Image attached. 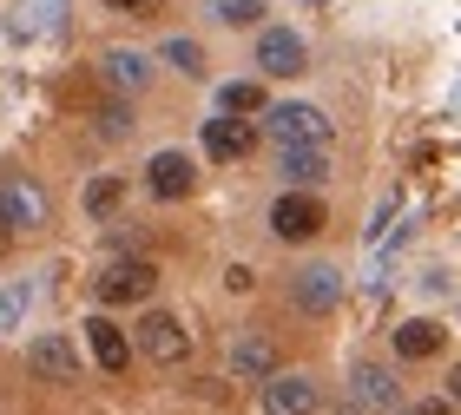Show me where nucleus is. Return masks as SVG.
Wrapping results in <instances>:
<instances>
[{"mask_svg":"<svg viewBox=\"0 0 461 415\" xmlns=\"http://www.w3.org/2000/svg\"><path fill=\"white\" fill-rule=\"evenodd\" d=\"M277 152H284V178H297V185L330 178V145H277Z\"/></svg>","mask_w":461,"mask_h":415,"instance_id":"nucleus-14","label":"nucleus"},{"mask_svg":"<svg viewBox=\"0 0 461 415\" xmlns=\"http://www.w3.org/2000/svg\"><path fill=\"white\" fill-rule=\"evenodd\" d=\"M258 14H264V0H212V20H224V27H250Z\"/></svg>","mask_w":461,"mask_h":415,"instance_id":"nucleus-19","label":"nucleus"},{"mask_svg":"<svg viewBox=\"0 0 461 415\" xmlns=\"http://www.w3.org/2000/svg\"><path fill=\"white\" fill-rule=\"evenodd\" d=\"M297 303L310 310V317H330V310L343 303V277L330 271V264H310V271L297 277Z\"/></svg>","mask_w":461,"mask_h":415,"instance_id":"nucleus-9","label":"nucleus"},{"mask_svg":"<svg viewBox=\"0 0 461 415\" xmlns=\"http://www.w3.org/2000/svg\"><path fill=\"white\" fill-rule=\"evenodd\" d=\"M317 383L310 376H284V369H270L264 376V415H317Z\"/></svg>","mask_w":461,"mask_h":415,"instance_id":"nucleus-5","label":"nucleus"},{"mask_svg":"<svg viewBox=\"0 0 461 415\" xmlns=\"http://www.w3.org/2000/svg\"><path fill=\"white\" fill-rule=\"evenodd\" d=\"M119 204H125V178L106 172V178H93V185H86V212H93V218H113Z\"/></svg>","mask_w":461,"mask_h":415,"instance_id":"nucleus-18","label":"nucleus"},{"mask_svg":"<svg viewBox=\"0 0 461 415\" xmlns=\"http://www.w3.org/2000/svg\"><path fill=\"white\" fill-rule=\"evenodd\" d=\"M106 79H113L119 93H139L152 73H145V59H139V53H106Z\"/></svg>","mask_w":461,"mask_h":415,"instance_id":"nucleus-17","label":"nucleus"},{"mask_svg":"<svg viewBox=\"0 0 461 415\" xmlns=\"http://www.w3.org/2000/svg\"><path fill=\"white\" fill-rule=\"evenodd\" d=\"M86 343H93V356H99V369H106V376H125L132 343H125V329H119L113 317H93V323H86Z\"/></svg>","mask_w":461,"mask_h":415,"instance_id":"nucleus-10","label":"nucleus"},{"mask_svg":"<svg viewBox=\"0 0 461 415\" xmlns=\"http://www.w3.org/2000/svg\"><path fill=\"white\" fill-rule=\"evenodd\" d=\"M356 402H363V409H375V415H395V409H402V389H395V376H389V369L363 363V369H356Z\"/></svg>","mask_w":461,"mask_h":415,"instance_id":"nucleus-11","label":"nucleus"},{"mask_svg":"<svg viewBox=\"0 0 461 415\" xmlns=\"http://www.w3.org/2000/svg\"><path fill=\"white\" fill-rule=\"evenodd\" d=\"M99 119H106V126H99V132H106V139H119V132H132V113H125V106H106V113H99Z\"/></svg>","mask_w":461,"mask_h":415,"instance_id":"nucleus-22","label":"nucleus"},{"mask_svg":"<svg viewBox=\"0 0 461 415\" xmlns=\"http://www.w3.org/2000/svg\"><path fill=\"white\" fill-rule=\"evenodd\" d=\"M192 158H185V152H158L152 158V192L158 198H185V192H192Z\"/></svg>","mask_w":461,"mask_h":415,"instance_id":"nucleus-15","label":"nucleus"},{"mask_svg":"<svg viewBox=\"0 0 461 415\" xmlns=\"http://www.w3.org/2000/svg\"><path fill=\"white\" fill-rule=\"evenodd\" d=\"M270 132H277V145H330V119L317 106H277Z\"/></svg>","mask_w":461,"mask_h":415,"instance_id":"nucleus-6","label":"nucleus"},{"mask_svg":"<svg viewBox=\"0 0 461 415\" xmlns=\"http://www.w3.org/2000/svg\"><path fill=\"white\" fill-rule=\"evenodd\" d=\"M14 310H20V297H0V323H7V317H14Z\"/></svg>","mask_w":461,"mask_h":415,"instance_id":"nucleus-26","label":"nucleus"},{"mask_svg":"<svg viewBox=\"0 0 461 415\" xmlns=\"http://www.w3.org/2000/svg\"><path fill=\"white\" fill-rule=\"evenodd\" d=\"M106 7H119V14H152V0H106Z\"/></svg>","mask_w":461,"mask_h":415,"instance_id":"nucleus-23","label":"nucleus"},{"mask_svg":"<svg viewBox=\"0 0 461 415\" xmlns=\"http://www.w3.org/2000/svg\"><path fill=\"white\" fill-rule=\"evenodd\" d=\"M7 251H14V224L0 218V257H7Z\"/></svg>","mask_w":461,"mask_h":415,"instance_id":"nucleus-25","label":"nucleus"},{"mask_svg":"<svg viewBox=\"0 0 461 415\" xmlns=\"http://www.w3.org/2000/svg\"><path fill=\"white\" fill-rule=\"evenodd\" d=\"M152 290H158V271L145 257H125V264H113V271L99 277V303H106V310L113 303H145Z\"/></svg>","mask_w":461,"mask_h":415,"instance_id":"nucleus-4","label":"nucleus"},{"mask_svg":"<svg viewBox=\"0 0 461 415\" xmlns=\"http://www.w3.org/2000/svg\"><path fill=\"white\" fill-rule=\"evenodd\" d=\"M258 67H264V73H277V79L303 73V40H297V33H284V27L258 33Z\"/></svg>","mask_w":461,"mask_h":415,"instance_id":"nucleus-8","label":"nucleus"},{"mask_svg":"<svg viewBox=\"0 0 461 415\" xmlns=\"http://www.w3.org/2000/svg\"><path fill=\"white\" fill-rule=\"evenodd\" d=\"M0 218H7L14 231H40V224H47V192H40V178H27V172L0 178Z\"/></svg>","mask_w":461,"mask_h":415,"instance_id":"nucleus-2","label":"nucleus"},{"mask_svg":"<svg viewBox=\"0 0 461 415\" xmlns=\"http://www.w3.org/2000/svg\"><path fill=\"white\" fill-rule=\"evenodd\" d=\"M27 363H33V376H47V383H79V349H73V337H40L27 349Z\"/></svg>","mask_w":461,"mask_h":415,"instance_id":"nucleus-7","label":"nucleus"},{"mask_svg":"<svg viewBox=\"0 0 461 415\" xmlns=\"http://www.w3.org/2000/svg\"><path fill=\"white\" fill-rule=\"evenodd\" d=\"M270 369H277V349H270V337H258V329H250V337H238V343H230V376L264 383Z\"/></svg>","mask_w":461,"mask_h":415,"instance_id":"nucleus-12","label":"nucleus"},{"mask_svg":"<svg viewBox=\"0 0 461 415\" xmlns=\"http://www.w3.org/2000/svg\"><path fill=\"white\" fill-rule=\"evenodd\" d=\"M395 349H402L409 363H429V356H442V329H435L429 317H415V323L395 329Z\"/></svg>","mask_w":461,"mask_h":415,"instance_id":"nucleus-16","label":"nucleus"},{"mask_svg":"<svg viewBox=\"0 0 461 415\" xmlns=\"http://www.w3.org/2000/svg\"><path fill=\"white\" fill-rule=\"evenodd\" d=\"M139 349H145L158 369H172V363L192 356V329H185L178 317H165V310H152V317L139 323Z\"/></svg>","mask_w":461,"mask_h":415,"instance_id":"nucleus-3","label":"nucleus"},{"mask_svg":"<svg viewBox=\"0 0 461 415\" xmlns=\"http://www.w3.org/2000/svg\"><path fill=\"white\" fill-rule=\"evenodd\" d=\"M224 113H264V86H258V79H238V86H224Z\"/></svg>","mask_w":461,"mask_h":415,"instance_id":"nucleus-20","label":"nucleus"},{"mask_svg":"<svg viewBox=\"0 0 461 415\" xmlns=\"http://www.w3.org/2000/svg\"><path fill=\"white\" fill-rule=\"evenodd\" d=\"M250 145H258V132H250L244 119H230V113L204 126V152H212V158H244Z\"/></svg>","mask_w":461,"mask_h":415,"instance_id":"nucleus-13","label":"nucleus"},{"mask_svg":"<svg viewBox=\"0 0 461 415\" xmlns=\"http://www.w3.org/2000/svg\"><path fill=\"white\" fill-rule=\"evenodd\" d=\"M330 224V212H323V198H310V192H284L277 204H270V231H277L284 244H310Z\"/></svg>","mask_w":461,"mask_h":415,"instance_id":"nucleus-1","label":"nucleus"},{"mask_svg":"<svg viewBox=\"0 0 461 415\" xmlns=\"http://www.w3.org/2000/svg\"><path fill=\"white\" fill-rule=\"evenodd\" d=\"M349 415H356V409H349Z\"/></svg>","mask_w":461,"mask_h":415,"instance_id":"nucleus-27","label":"nucleus"},{"mask_svg":"<svg viewBox=\"0 0 461 415\" xmlns=\"http://www.w3.org/2000/svg\"><path fill=\"white\" fill-rule=\"evenodd\" d=\"M165 59H172L178 73H204V53H198V40H172V47H165Z\"/></svg>","mask_w":461,"mask_h":415,"instance_id":"nucleus-21","label":"nucleus"},{"mask_svg":"<svg viewBox=\"0 0 461 415\" xmlns=\"http://www.w3.org/2000/svg\"><path fill=\"white\" fill-rule=\"evenodd\" d=\"M402 415H448V402L435 396V402H422V409H402Z\"/></svg>","mask_w":461,"mask_h":415,"instance_id":"nucleus-24","label":"nucleus"}]
</instances>
